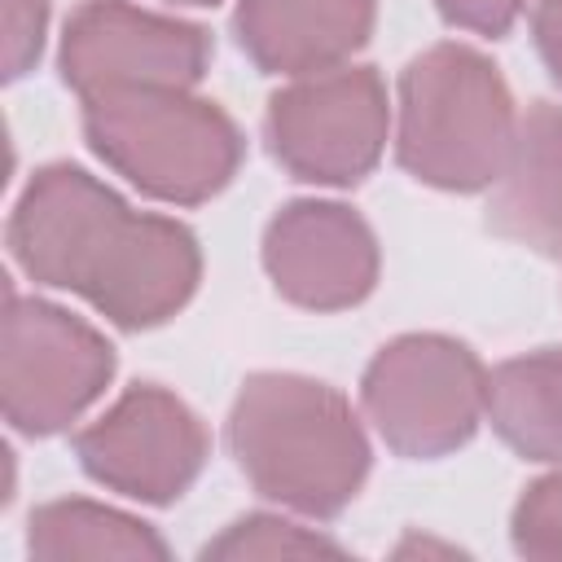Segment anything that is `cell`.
Instances as JSON below:
<instances>
[{
  "label": "cell",
  "mask_w": 562,
  "mask_h": 562,
  "mask_svg": "<svg viewBox=\"0 0 562 562\" xmlns=\"http://www.w3.org/2000/svg\"><path fill=\"white\" fill-rule=\"evenodd\" d=\"M13 263L48 290L79 294L119 329L171 321L202 281L198 237L171 220L132 211L75 162L40 167L9 215Z\"/></svg>",
  "instance_id": "cell-1"
},
{
  "label": "cell",
  "mask_w": 562,
  "mask_h": 562,
  "mask_svg": "<svg viewBox=\"0 0 562 562\" xmlns=\"http://www.w3.org/2000/svg\"><path fill=\"white\" fill-rule=\"evenodd\" d=\"M228 452L246 483L303 518H338L364 487L373 452L347 395L307 373H250L228 408Z\"/></svg>",
  "instance_id": "cell-2"
},
{
  "label": "cell",
  "mask_w": 562,
  "mask_h": 562,
  "mask_svg": "<svg viewBox=\"0 0 562 562\" xmlns=\"http://www.w3.org/2000/svg\"><path fill=\"white\" fill-rule=\"evenodd\" d=\"M518 136V105L501 66L457 40L422 48L395 92V158L443 193L492 189Z\"/></svg>",
  "instance_id": "cell-3"
},
{
  "label": "cell",
  "mask_w": 562,
  "mask_h": 562,
  "mask_svg": "<svg viewBox=\"0 0 562 562\" xmlns=\"http://www.w3.org/2000/svg\"><path fill=\"white\" fill-rule=\"evenodd\" d=\"M83 140L114 176L167 206L211 202L246 158L241 127L193 88H136L83 101Z\"/></svg>",
  "instance_id": "cell-4"
},
{
  "label": "cell",
  "mask_w": 562,
  "mask_h": 562,
  "mask_svg": "<svg viewBox=\"0 0 562 562\" xmlns=\"http://www.w3.org/2000/svg\"><path fill=\"white\" fill-rule=\"evenodd\" d=\"M360 408L404 461H439L465 448L487 408L483 360L448 334H400L373 351Z\"/></svg>",
  "instance_id": "cell-5"
},
{
  "label": "cell",
  "mask_w": 562,
  "mask_h": 562,
  "mask_svg": "<svg viewBox=\"0 0 562 562\" xmlns=\"http://www.w3.org/2000/svg\"><path fill=\"white\" fill-rule=\"evenodd\" d=\"M110 338L83 316L4 290L0 321V408L18 435L44 439L79 422L114 378Z\"/></svg>",
  "instance_id": "cell-6"
},
{
  "label": "cell",
  "mask_w": 562,
  "mask_h": 562,
  "mask_svg": "<svg viewBox=\"0 0 562 562\" xmlns=\"http://www.w3.org/2000/svg\"><path fill=\"white\" fill-rule=\"evenodd\" d=\"M263 140L272 162L303 184H360L391 140V97L382 75L347 61L290 79L268 97Z\"/></svg>",
  "instance_id": "cell-7"
},
{
  "label": "cell",
  "mask_w": 562,
  "mask_h": 562,
  "mask_svg": "<svg viewBox=\"0 0 562 562\" xmlns=\"http://www.w3.org/2000/svg\"><path fill=\"white\" fill-rule=\"evenodd\" d=\"M215 44L206 26L132 0H79L61 26L57 70L79 101L136 88H198Z\"/></svg>",
  "instance_id": "cell-8"
},
{
  "label": "cell",
  "mask_w": 562,
  "mask_h": 562,
  "mask_svg": "<svg viewBox=\"0 0 562 562\" xmlns=\"http://www.w3.org/2000/svg\"><path fill=\"white\" fill-rule=\"evenodd\" d=\"M75 457L92 483L140 505H171L198 483L211 435L176 391L136 382L75 435Z\"/></svg>",
  "instance_id": "cell-9"
},
{
  "label": "cell",
  "mask_w": 562,
  "mask_h": 562,
  "mask_svg": "<svg viewBox=\"0 0 562 562\" xmlns=\"http://www.w3.org/2000/svg\"><path fill=\"white\" fill-rule=\"evenodd\" d=\"M378 237L360 211L329 198L285 202L263 228V272L303 312H342L378 285Z\"/></svg>",
  "instance_id": "cell-10"
},
{
  "label": "cell",
  "mask_w": 562,
  "mask_h": 562,
  "mask_svg": "<svg viewBox=\"0 0 562 562\" xmlns=\"http://www.w3.org/2000/svg\"><path fill=\"white\" fill-rule=\"evenodd\" d=\"M378 0H237V48L263 75H316L347 66L373 35Z\"/></svg>",
  "instance_id": "cell-11"
},
{
  "label": "cell",
  "mask_w": 562,
  "mask_h": 562,
  "mask_svg": "<svg viewBox=\"0 0 562 562\" xmlns=\"http://www.w3.org/2000/svg\"><path fill=\"white\" fill-rule=\"evenodd\" d=\"M487 224L549 259H562V105L536 101L518 114V136L492 184Z\"/></svg>",
  "instance_id": "cell-12"
},
{
  "label": "cell",
  "mask_w": 562,
  "mask_h": 562,
  "mask_svg": "<svg viewBox=\"0 0 562 562\" xmlns=\"http://www.w3.org/2000/svg\"><path fill=\"white\" fill-rule=\"evenodd\" d=\"M483 422L522 461L562 465V347H536L487 369Z\"/></svg>",
  "instance_id": "cell-13"
},
{
  "label": "cell",
  "mask_w": 562,
  "mask_h": 562,
  "mask_svg": "<svg viewBox=\"0 0 562 562\" xmlns=\"http://www.w3.org/2000/svg\"><path fill=\"white\" fill-rule=\"evenodd\" d=\"M26 553L40 562H70V558L162 562L171 549L149 522H140L123 509L83 501V496H66V501H48V505L31 509Z\"/></svg>",
  "instance_id": "cell-14"
},
{
  "label": "cell",
  "mask_w": 562,
  "mask_h": 562,
  "mask_svg": "<svg viewBox=\"0 0 562 562\" xmlns=\"http://www.w3.org/2000/svg\"><path fill=\"white\" fill-rule=\"evenodd\" d=\"M338 558L342 544L329 540L316 527H299L281 514H246L237 522H228L215 540L202 544V558L211 562H250V558Z\"/></svg>",
  "instance_id": "cell-15"
},
{
  "label": "cell",
  "mask_w": 562,
  "mask_h": 562,
  "mask_svg": "<svg viewBox=\"0 0 562 562\" xmlns=\"http://www.w3.org/2000/svg\"><path fill=\"white\" fill-rule=\"evenodd\" d=\"M509 536L522 558H562V465L518 496Z\"/></svg>",
  "instance_id": "cell-16"
},
{
  "label": "cell",
  "mask_w": 562,
  "mask_h": 562,
  "mask_svg": "<svg viewBox=\"0 0 562 562\" xmlns=\"http://www.w3.org/2000/svg\"><path fill=\"white\" fill-rule=\"evenodd\" d=\"M4 26V79H22L35 70L48 35V0H0Z\"/></svg>",
  "instance_id": "cell-17"
},
{
  "label": "cell",
  "mask_w": 562,
  "mask_h": 562,
  "mask_svg": "<svg viewBox=\"0 0 562 562\" xmlns=\"http://www.w3.org/2000/svg\"><path fill=\"white\" fill-rule=\"evenodd\" d=\"M435 9L457 31L501 40V35L514 31V22L522 13V0H435Z\"/></svg>",
  "instance_id": "cell-18"
},
{
  "label": "cell",
  "mask_w": 562,
  "mask_h": 562,
  "mask_svg": "<svg viewBox=\"0 0 562 562\" xmlns=\"http://www.w3.org/2000/svg\"><path fill=\"white\" fill-rule=\"evenodd\" d=\"M531 40L549 75L562 83V0H536L531 9Z\"/></svg>",
  "instance_id": "cell-19"
},
{
  "label": "cell",
  "mask_w": 562,
  "mask_h": 562,
  "mask_svg": "<svg viewBox=\"0 0 562 562\" xmlns=\"http://www.w3.org/2000/svg\"><path fill=\"white\" fill-rule=\"evenodd\" d=\"M167 4H193L198 9V4H220V0H167Z\"/></svg>",
  "instance_id": "cell-20"
}]
</instances>
